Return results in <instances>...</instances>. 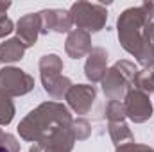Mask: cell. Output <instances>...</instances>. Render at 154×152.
<instances>
[{"mask_svg": "<svg viewBox=\"0 0 154 152\" xmlns=\"http://www.w3.org/2000/svg\"><path fill=\"white\" fill-rule=\"evenodd\" d=\"M0 152H20L18 140L13 134L4 132L2 129H0Z\"/></svg>", "mask_w": 154, "mask_h": 152, "instance_id": "cell-21", "label": "cell"}, {"mask_svg": "<svg viewBox=\"0 0 154 152\" xmlns=\"http://www.w3.org/2000/svg\"><path fill=\"white\" fill-rule=\"evenodd\" d=\"M152 72V70H151ZM152 93H154V72H152Z\"/></svg>", "mask_w": 154, "mask_h": 152, "instance_id": "cell-27", "label": "cell"}, {"mask_svg": "<svg viewBox=\"0 0 154 152\" xmlns=\"http://www.w3.org/2000/svg\"><path fill=\"white\" fill-rule=\"evenodd\" d=\"M9 7H11V2H0V16H4Z\"/></svg>", "mask_w": 154, "mask_h": 152, "instance_id": "cell-24", "label": "cell"}, {"mask_svg": "<svg viewBox=\"0 0 154 152\" xmlns=\"http://www.w3.org/2000/svg\"><path fill=\"white\" fill-rule=\"evenodd\" d=\"M29 152H41V149H39L38 145H34V147H32V149H31Z\"/></svg>", "mask_w": 154, "mask_h": 152, "instance_id": "cell-25", "label": "cell"}, {"mask_svg": "<svg viewBox=\"0 0 154 152\" xmlns=\"http://www.w3.org/2000/svg\"><path fill=\"white\" fill-rule=\"evenodd\" d=\"M115 152H154V149H151L149 145H142V143H125V145H120L116 147Z\"/></svg>", "mask_w": 154, "mask_h": 152, "instance_id": "cell-22", "label": "cell"}, {"mask_svg": "<svg viewBox=\"0 0 154 152\" xmlns=\"http://www.w3.org/2000/svg\"><path fill=\"white\" fill-rule=\"evenodd\" d=\"M124 108H125V116L134 122V123H143L152 116V102L147 93L131 88L129 93L124 99Z\"/></svg>", "mask_w": 154, "mask_h": 152, "instance_id": "cell-6", "label": "cell"}, {"mask_svg": "<svg viewBox=\"0 0 154 152\" xmlns=\"http://www.w3.org/2000/svg\"><path fill=\"white\" fill-rule=\"evenodd\" d=\"M133 86L149 95L152 91V72L151 70H138V74L133 79Z\"/></svg>", "mask_w": 154, "mask_h": 152, "instance_id": "cell-19", "label": "cell"}, {"mask_svg": "<svg viewBox=\"0 0 154 152\" xmlns=\"http://www.w3.org/2000/svg\"><path fill=\"white\" fill-rule=\"evenodd\" d=\"M108 131H109V136H111V140H113V143L116 147L134 141V136H133V132H131V129H129V125L125 122L108 123Z\"/></svg>", "mask_w": 154, "mask_h": 152, "instance_id": "cell-15", "label": "cell"}, {"mask_svg": "<svg viewBox=\"0 0 154 152\" xmlns=\"http://www.w3.org/2000/svg\"><path fill=\"white\" fill-rule=\"evenodd\" d=\"M95 97H97V90L93 84H74L66 91L65 100L75 114H88L95 102Z\"/></svg>", "mask_w": 154, "mask_h": 152, "instance_id": "cell-7", "label": "cell"}, {"mask_svg": "<svg viewBox=\"0 0 154 152\" xmlns=\"http://www.w3.org/2000/svg\"><path fill=\"white\" fill-rule=\"evenodd\" d=\"M143 70L154 72V22L143 31V52L138 59Z\"/></svg>", "mask_w": 154, "mask_h": 152, "instance_id": "cell-14", "label": "cell"}, {"mask_svg": "<svg viewBox=\"0 0 154 152\" xmlns=\"http://www.w3.org/2000/svg\"><path fill=\"white\" fill-rule=\"evenodd\" d=\"M91 36L86 31L81 29H72L66 36L65 41V52L68 54V57L72 59H81L86 57L91 52Z\"/></svg>", "mask_w": 154, "mask_h": 152, "instance_id": "cell-11", "label": "cell"}, {"mask_svg": "<svg viewBox=\"0 0 154 152\" xmlns=\"http://www.w3.org/2000/svg\"><path fill=\"white\" fill-rule=\"evenodd\" d=\"M41 77V84H43V90L48 97L59 100L66 95V91L74 86L72 81L68 77L61 75V74H52V75H39Z\"/></svg>", "mask_w": 154, "mask_h": 152, "instance_id": "cell-12", "label": "cell"}, {"mask_svg": "<svg viewBox=\"0 0 154 152\" xmlns=\"http://www.w3.org/2000/svg\"><path fill=\"white\" fill-rule=\"evenodd\" d=\"M72 131L75 134L77 141H82V140H88L90 134H91V125L86 118H75L72 122Z\"/></svg>", "mask_w": 154, "mask_h": 152, "instance_id": "cell-20", "label": "cell"}, {"mask_svg": "<svg viewBox=\"0 0 154 152\" xmlns=\"http://www.w3.org/2000/svg\"><path fill=\"white\" fill-rule=\"evenodd\" d=\"M72 122L74 116L65 104L43 102L18 123V134L25 141L45 145L59 129L70 127Z\"/></svg>", "mask_w": 154, "mask_h": 152, "instance_id": "cell-1", "label": "cell"}, {"mask_svg": "<svg viewBox=\"0 0 154 152\" xmlns=\"http://www.w3.org/2000/svg\"><path fill=\"white\" fill-rule=\"evenodd\" d=\"M13 31H14V23H13V20H11V18H7L5 14H4V16H0V38L9 36Z\"/></svg>", "mask_w": 154, "mask_h": 152, "instance_id": "cell-23", "label": "cell"}, {"mask_svg": "<svg viewBox=\"0 0 154 152\" xmlns=\"http://www.w3.org/2000/svg\"><path fill=\"white\" fill-rule=\"evenodd\" d=\"M0 90L13 97L27 95L34 90V77L16 66H4L0 70Z\"/></svg>", "mask_w": 154, "mask_h": 152, "instance_id": "cell-5", "label": "cell"}, {"mask_svg": "<svg viewBox=\"0 0 154 152\" xmlns=\"http://www.w3.org/2000/svg\"><path fill=\"white\" fill-rule=\"evenodd\" d=\"M41 152H57V150H52V149H41Z\"/></svg>", "mask_w": 154, "mask_h": 152, "instance_id": "cell-26", "label": "cell"}, {"mask_svg": "<svg viewBox=\"0 0 154 152\" xmlns=\"http://www.w3.org/2000/svg\"><path fill=\"white\" fill-rule=\"evenodd\" d=\"M14 113H16V109H14V104H13L11 97L5 95L0 90V127L9 125L14 118Z\"/></svg>", "mask_w": 154, "mask_h": 152, "instance_id": "cell-17", "label": "cell"}, {"mask_svg": "<svg viewBox=\"0 0 154 152\" xmlns=\"http://www.w3.org/2000/svg\"><path fill=\"white\" fill-rule=\"evenodd\" d=\"M25 45L18 38H9L0 43V63H16L25 56Z\"/></svg>", "mask_w": 154, "mask_h": 152, "instance_id": "cell-13", "label": "cell"}, {"mask_svg": "<svg viewBox=\"0 0 154 152\" xmlns=\"http://www.w3.org/2000/svg\"><path fill=\"white\" fill-rule=\"evenodd\" d=\"M106 72H108V52L102 47H93L91 52L86 56L84 75L93 84V82H100Z\"/></svg>", "mask_w": 154, "mask_h": 152, "instance_id": "cell-9", "label": "cell"}, {"mask_svg": "<svg viewBox=\"0 0 154 152\" xmlns=\"http://www.w3.org/2000/svg\"><path fill=\"white\" fill-rule=\"evenodd\" d=\"M41 18V34H48V32H70L74 27L72 16L68 11L65 9H45L39 13Z\"/></svg>", "mask_w": 154, "mask_h": 152, "instance_id": "cell-8", "label": "cell"}, {"mask_svg": "<svg viewBox=\"0 0 154 152\" xmlns=\"http://www.w3.org/2000/svg\"><path fill=\"white\" fill-rule=\"evenodd\" d=\"M154 2H143L142 5L125 9L116 20L118 41L125 52H129L136 61L143 52V31L152 23Z\"/></svg>", "mask_w": 154, "mask_h": 152, "instance_id": "cell-2", "label": "cell"}, {"mask_svg": "<svg viewBox=\"0 0 154 152\" xmlns=\"http://www.w3.org/2000/svg\"><path fill=\"white\" fill-rule=\"evenodd\" d=\"M138 74V68L134 63L122 59L116 61L111 68H108L106 75L102 77V91L109 100H118L122 102L125 99V95L131 90L133 79Z\"/></svg>", "mask_w": 154, "mask_h": 152, "instance_id": "cell-3", "label": "cell"}, {"mask_svg": "<svg viewBox=\"0 0 154 152\" xmlns=\"http://www.w3.org/2000/svg\"><path fill=\"white\" fill-rule=\"evenodd\" d=\"M16 38L22 39L25 47H32L36 45L38 36L41 34V18L39 13H31L22 16L16 22Z\"/></svg>", "mask_w": 154, "mask_h": 152, "instance_id": "cell-10", "label": "cell"}, {"mask_svg": "<svg viewBox=\"0 0 154 152\" xmlns=\"http://www.w3.org/2000/svg\"><path fill=\"white\" fill-rule=\"evenodd\" d=\"M38 66H39V75L61 74L63 72V59L57 54H45V56H41Z\"/></svg>", "mask_w": 154, "mask_h": 152, "instance_id": "cell-16", "label": "cell"}, {"mask_svg": "<svg viewBox=\"0 0 154 152\" xmlns=\"http://www.w3.org/2000/svg\"><path fill=\"white\" fill-rule=\"evenodd\" d=\"M70 16L77 29L90 32H99L108 22V9L102 4L93 2H75L70 7Z\"/></svg>", "mask_w": 154, "mask_h": 152, "instance_id": "cell-4", "label": "cell"}, {"mask_svg": "<svg viewBox=\"0 0 154 152\" xmlns=\"http://www.w3.org/2000/svg\"><path fill=\"white\" fill-rule=\"evenodd\" d=\"M106 118H108V123H113V122H125V108H124V102H118V100H109L108 106H106Z\"/></svg>", "mask_w": 154, "mask_h": 152, "instance_id": "cell-18", "label": "cell"}]
</instances>
